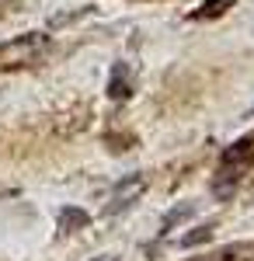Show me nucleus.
<instances>
[{
    "label": "nucleus",
    "instance_id": "7ed1b4c3",
    "mask_svg": "<svg viewBox=\"0 0 254 261\" xmlns=\"http://www.w3.org/2000/svg\"><path fill=\"white\" fill-rule=\"evenodd\" d=\"M125 77H129V70H125V63H118L115 77L108 81V94H112V98H129V81H125Z\"/></svg>",
    "mask_w": 254,
    "mask_h": 261
},
{
    "label": "nucleus",
    "instance_id": "20e7f679",
    "mask_svg": "<svg viewBox=\"0 0 254 261\" xmlns=\"http://www.w3.org/2000/svg\"><path fill=\"white\" fill-rule=\"evenodd\" d=\"M230 4H234V0H209V4H202V11H195L192 18H198V21L202 18H216V14H223Z\"/></svg>",
    "mask_w": 254,
    "mask_h": 261
},
{
    "label": "nucleus",
    "instance_id": "f257e3e1",
    "mask_svg": "<svg viewBox=\"0 0 254 261\" xmlns=\"http://www.w3.org/2000/svg\"><path fill=\"white\" fill-rule=\"evenodd\" d=\"M45 45H49V39H45L42 32L21 35V39L0 45V63H4V66H21V63H32L35 56H42V53H45Z\"/></svg>",
    "mask_w": 254,
    "mask_h": 261
},
{
    "label": "nucleus",
    "instance_id": "f03ea898",
    "mask_svg": "<svg viewBox=\"0 0 254 261\" xmlns=\"http://www.w3.org/2000/svg\"><path fill=\"white\" fill-rule=\"evenodd\" d=\"M87 223H91V216H87L84 209H73V205L59 209V230H63V233H73V230H84Z\"/></svg>",
    "mask_w": 254,
    "mask_h": 261
},
{
    "label": "nucleus",
    "instance_id": "423d86ee",
    "mask_svg": "<svg viewBox=\"0 0 254 261\" xmlns=\"http://www.w3.org/2000/svg\"><path fill=\"white\" fill-rule=\"evenodd\" d=\"M209 233H213V230H209V226H202V230H195V233H188V237H185V247H192V244H198V241H209Z\"/></svg>",
    "mask_w": 254,
    "mask_h": 261
},
{
    "label": "nucleus",
    "instance_id": "39448f33",
    "mask_svg": "<svg viewBox=\"0 0 254 261\" xmlns=\"http://www.w3.org/2000/svg\"><path fill=\"white\" fill-rule=\"evenodd\" d=\"M188 213H192V205H177V209L171 213V216H164V230H174V226H177L181 220H185Z\"/></svg>",
    "mask_w": 254,
    "mask_h": 261
},
{
    "label": "nucleus",
    "instance_id": "0eeeda50",
    "mask_svg": "<svg viewBox=\"0 0 254 261\" xmlns=\"http://www.w3.org/2000/svg\"><path fill=\"white\" fill-rule=\"evenodd\" d=\"M91 261H118V258H112V254H101V258H91Z\"/></svg>",
    "mask_w": 254,
    "mask_h": 261
}]
</instances>
